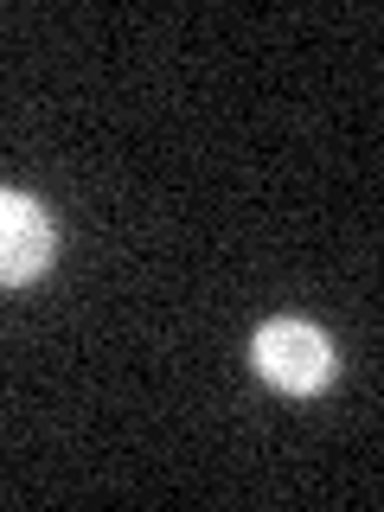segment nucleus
<instances>
[{"label":"nucleus","instance_id":"1","mask_svg":"<svg viewBox=\"0 0 384 512\" xmlns=\"http://www.w3.org/2000/svg\"><path fill=\"white\" fill-rule=\"evenodd\" d=\"M250 352H256V372L288 397H308L333 378V340L308 320H269Z\"/></svg>","mask_w":384,"mask_h":512},{"label":"nucleus","instance_id":"2","mask_svg":"<svg viewBox=\"0 0 384 512\" xmlns=\"http://www.w3.org/2000/svg\"><path fill=\"white\" fill-rule=\"evenodd\" d=\"M52 250H58V231H52V218H45V205L0 186V282L20 288L32 276H45V269H52Z\"/></svg>","mask_w":384,"mask_h":512}]
</instances>
